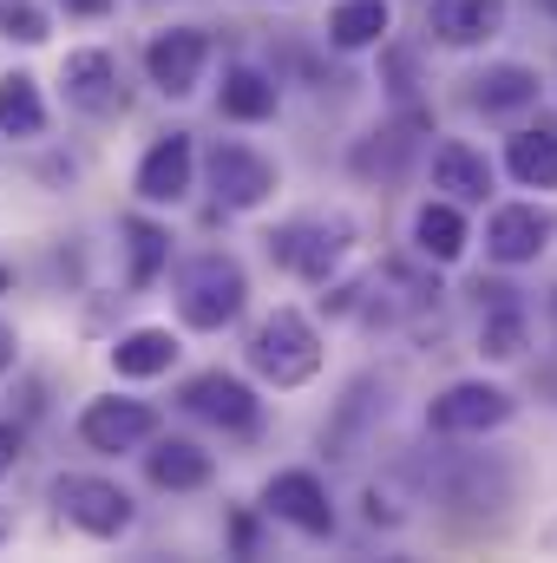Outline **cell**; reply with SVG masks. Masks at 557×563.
I'll return each instance as SVG.
<instances>
[{"mask_svg":"<svg viewBox=\"0 0 557 563\" xmlns=\"http://www.w3.org/2000/svg\"><path fill=\"white\" fill-rule=\"evenodd\" d=\"M250 367L270 380V387H302L321 374V334L308 314L295 308H276L256 334H250Z\"/></svg>","mask_w":557,"mask_h":563,"instance_id":"obj_2","label":"cell"},{"mask_svg":"<svg viewBox=\"0 0 557 563\" xmlns=\"http://www.w3.org/2000/svg\"><path fill=\"white\" fill-rule=\"evenodd\" d=\"M0 132L7 139H40L46 132V99L33 73H7L0 79Z\"/></svg>","mask_w":557,"mask_h":563,"instance_id":"obj_23","label":"cell"},{"mask_svg":"<svg viewBox=\"0 0 557 563\" xmlns=\"http://www.w3.org/2000/svg\"><path fill=\"white\" fill-rule=\"evenodd\" d=\"M237 551H243V558L256 551V525H250V518H237Z\"/></svg>","mask_w":557,"mask_h":563,"instance_id":"obj_30","label":"cell"},{"mask_svg":"<svg viewBox=\"0 0 557 563\" xmlns=\"http://www.w3.org/2000/svg\"><path fill=\"white\" fill-rule=\"evenodd\" d=\"M79 439L92 445V452H139L157 439V413L144 407V400H92L86 413H79Z\"/></svg>","mask_w":557,"mask_h":563,"instance_id":"obj_12","label":"cell"},{"mask_svg":"<svg viewBox=\"0 0 557 563\" xmlns=\"http://www.w3.org/2000/svg\"><path fill=\"white\" fill-rule=\"evenodd\" d=\"M525 341H532V328H525V308H512V301H499V308L479 321V354H485V361H518Z\"/></svg>","mask_w":557,"mask_h":563,"instance_id":"obj_25","label":"cell"},{"mask_svg":"<svg viewBox=\"0 0 557 563\" xmlns=\"http://www.w3.org/2000/svg\"><path fill=\"white\" fill-rule=\"evenodd\" d=\"M171 361H177V334L171 328H132L112 347V374L119 380H157V374H171Z\"/></svg>","mask_w":557,"mask_h":563,"instance_id":"obj_19","label":"cell"},{"mask_svg":"<svg viewBox=\"0 0 557 563\" xmlns=\"http://www.w3.org/2000/svg\"><path fill=\"white\" fill-rule=\"evenodd\" d=\"M505 170H512L525 190H557V125L512 132V144H505Z\"/></svg>","mask_w":557,"mask_h":563,"instance_id":"obj_21","label":"cell"},{"mask_svg":"<svg viewBox=\"0 0 557 563\" xmlns=\"http://www.w3.org/2000/svg\"><path fill=\"white\" fill-rule=\"evenodd\" d=\"M387 26H394V7H387V0H341V7L328 13V40H335L341 53H368V46H381Z\"/></svg>","mask_w":557,"mask_h":563,"instance_id":"obj_22","label":"cell"},{"mask_svg":"<svg viewBox=\"0 0 557 563\" xmlns=\"http://www.w3.org/2000/svg\"><path fill=\"white\" fill-rule=\"evenodd\" d=\"M53 505H59L86 538H125V531H132V498H125L112 478L59 472V478H53Z\"/></svg>","mask_w":557,"mask_h":563,"instance_id":"obj_4","label":"cell"},{"mask_svg":"<svg viewBox=\"0 0 557 563\" xmlns=\"http://www.w3.org/2000/svg\"><path fill=\"white\" fill-rule=\"evenodd\" d=\"M263 511L282 518L288 531H302V538H328L335 531V505H328V485L315 472H276L270 492H263Z\"/></svg>","mask_w":557,"mask_h":563,"instance_id":"obj_11","label":"cell"},{"mask_svg":"<svg viewBox=\"0 0 557 563\" xmlns=\"http://www.w3.org/2000/svg\"><path fill=\"white\" fill-rule=\"evenodd\" d=\"M59 86H66V106L86 112V119H119L125 112V79H119V59L86 46V53H66L59 66Z\"/></svg>","mask_w":557,"mask_h":563,"instance_id":"obj_8","label":"cell"},{"mask_svg":"<svg viewBox=\"0 0 557 563\" xmlns=\"http://www.w3.org/2000/svg\"><path fill=\"white\" fill-rule=\"evenodd\" d=\"M512 394L505 387H492V380H459V387H446L433 407H426V426L433 432H452V439H479V432H499V426L512 420Z\"/></svg>","mask_w":557,"mask_h":563,"instance_id":"obj_6","label":"cell"},{"mask_svg":"<svg viewBox=\"0 0 557 563\" xmlns=\"http://www.w3.org/2000/svg\"><path fill=\"white\" fill-rule=\"evenodd\" d=\"M190 177H197V144H190V132H171V139H157L144 151L132 184H139L144 203H184L190 197Z\"/></svg>","mask_w":557,"mask_h":563,"instance_id":"obj_13","label":"cell"},{"mask_svg":"<svg viewBox=\"0 0 557 563\" xmlns=\"http://www.w3.org/2000/svg\"><path fill=\"white\" fill-rule=\"evenodd\" d=\"M551 236H557L551 210H538V203H499L492 223H485V256L505 263V269H518V263H538L551 250Z\"/></svg>","mask_w":557,"mask_h":563,"instance_id":"obj_9","label":"cell"},{"mask_svg":"<svg viewBox=\"0 0 557 563\" xmlns=\"http://www.w3.org/2000/svg\"><path fill=\"white\" fill-rule=\"evenodd\" d=\"M204 170H210V190L223 210H263L276 197V164L250 144H217L204 157Z\"/></svg>","mask_w":557,"mask_h":563,"instance_id":"obj_7","label":"cell"},{"mask_svg":"<svg viewBox=\"0 0 557 563\" xmlns=\"http://www.w3.org/2000/svg\"><path fill=\"white\" fill-rule=\"evenodd\" d=\"M66 13H79V20H106L112 13V0H59Z\"/></svg>","mask_w":557,"mask_h":563,"instance_id":"obj_29","label":"cell"},{"mask_svg":"<svg viewBox=\"0 0 557 563\" xmlns=\"http://www.w3.org/2000/svg\"><path fill=\"white\" fill-rule=\"evenodd\" d=\"M144 478H151L157 492H204V485L217 478V465H210V452L190 445V439H157V445L144 452Z\"/></svg>","mask_w":557,"mask_h":563,"instance_id":"obj_15","label":"cell"},{"mask_svg":"<svg viewBox=\"0 0 557 563\" xmlns=\"http://www.w3.org/2000/svg\"><path fill=\"white\" fill-rule=\"evenodd\" d=\"M433 190H446L452 203H485V197H492V164H485V151L446 139L433 151Z\"/></svg>","mask_w":557,"mask_h":563,"instance_id":"obj_16","label":"cell"},{"mask_svg":"<svg viewBox=\"0 0 557 563\" xmlns=\"http://www.w3.org/2000/svg\"><path fill=\"white\" fill-rule=\"evenodd\" d=\"M7 367H13V328L0 321V374H7Z\"/></svg>","mask_w":557,"mask_h":563,"instance_id":"obj_31","label":"cell"},{"mask_svg":"<svg viewBox=\"0 0 557 563\" xmlns=\"http://www.w3.org/2000/svg\"><path fill=\"white\" fill-rule=\"evenodd\" d=\"M472 112H485V119H499V112H525L532 99H538V73L532 66H518V59H505V66H485L479 79H472Z\"/></svg>","mask_w":557,"mask_h":563,"instance_id":"obj_17","label":"cell"},{"mask_svg":"<svg viewBox=\"0 0 557 563\" xmlns=\"http://www.w3.org/2000/svg\"><path fill=\"white\" fill-rule=\"evenodd\" d=\"M7 531H13V525H7V511H0V538H7Z\"/></svg>","mask_w":557,"mask_h":563,"instance_id":"obj_33","label":"cell"},{"mask_svg":"<svg viewBox=\"0 0 557 563\" xmlns=\"http://www.w3.org/2000/svg\"><path fill=\"white\" fill-rule=\"evenodd\" d=\"M125 256H132V288H151L171 263V230H157L151 217H125Z\"/></svg>","mask_w":557,"mask_h":563,"instance_id":"obj_24","label":"cell"},{"mask_svg":"<svg viewBox=\"0 0 557 563\" xmlns=\"http://www.w3.org/2000/svg\"><path fill=\"white\" fill-rule=\"evenodd\" d=\"M177 407L197 413V420H210V426H223V432H256L263 426V400L237 374H197V380H184Z\"/></svg>","mask_w":557,"mask_h":563,"instance_id":"obj_10","label":"cell"},{"mask_svg":"<svg viewBox=\"0 0 557 563\" xmlns=\"http://www.w3.org/2000/svg\"><path fill=\"white\" fill-rule=\"evenodd\" d=\"M243 301H250V276H243V263L223 256V250H204V256H190V263L177 269V314H184V328H197V334L230 328V321L243 314Z\"/></svg>","mask_w":557,"mask_h":563,"instance_id":"obj_1","label":"cell"},{"mask_svg":"<svg viewBox=\"0 0 557 563\" xmlns=\"http://www.w3.org/2000/svg\"><path fill=\"white\" fill-rule=\"evenodd\" d=\"M0 33L20 40V46H40L46 40V13L33 0H0Z\"/></svg>","mask_w":557,"mask_h":563,"instance_id":"obj_27","label":"cell"},{"mask_svg":"<svg viewBox=\"0 0 557 563\" xmlns=\"http://www.w3.org/2000/svg\"><path fill=\"white\" fill-rule=\"evenodd\" d=\"M276 106H282V86L270 73H256V66H230L223 73V92H217V112L223 119L263 125V119H276Z\"/></svg>","mask_w":557,"mask_h":563,"instance_id":"obj_18","label":"cell"},{"mask_svg":"<svg viewBox=\"0 0 557 563\" xmlns=\"http://www.w3.org/2000/svg\"><path fill=\"white\" fill-rule=\"evenodd\" d=\"M354 250V217H295L288 230H276L270 236V256H276L282 269H295L302 282H328L335 269H341V256Z\"/></svg>","mask_w":557,"mask_h":563,"instance_id":"obj_3","label":"cell"},{"mask_svg":"<svg viewBox=\"0 0 557 563\" xmlns=\"http://www.w3.org/2000/svg\"><path fill=\"white\" fill-rule=\"evenodd\" d=\"M204 66H210L204 26H164V33H151V46H144V73H151V86H157L164 99H190V92L204 86Z\"/></svg>","mask_w":557,"mask_h":563,"instance_id":"obj_5","label":"cell"},{"mask_svg":"<svg viewBox=\"0 0 557 563\" xmlns=\"http://www.w3.org/2000/svg\"><path fill=\"white\" fill-rule=\"evenodd\" d=\"M414 250L426 256V263H459V256H466V217H459L452 197L419 203L414 210Z\"/></svg>","mask_w":557,"mask_h":563,"instance_id":"obj_20","label":"cell"},{"mask_svg":"<svg viewBox=\"0 0 557 563\" xmlns=\"http://www.w3.org/2000/svg\"><path fill=\"white\" fill-rule=\"evenodd\" d=\"M426 26H433L439 46H479L505 26V0H433Z\"/></svg>","mask_w":557,"mask_h":563,"instance_id":"obj_14","label":"cell"},{"mask_svg":"<svg viewBox=\"0 0 557 563\" xmlns=\"http://www.w3.org/2000/svg\"><path fill=\"white\" fill-rule=\"evenodd\" d=\"M407 144H414L407 132L387 125V132H374V139L354 144V170H361V177H394V170L407 164Z\"/></svg>","mask_w":557,"mask_h":563,"instance_id":"obj_26","label":"cell"},{"mask_svg":"<svg viewBox=\"0 0 557 563\" xmlns=\"http://www.w3.org/2000/svg\"><path fill=\"white\" fill-rule=\"evenodd\" d=\"M13 465H20V426H7V420H0V478H7Z\"/></svg>","mask_w":557,"mask_h":563,"instance_id":"obj_28","label":"cell"},{"mask_svg":"<svg viewBox=\"0 0 557 563\" xmlns=\"http://www.w3.org/2000/svg\"><path fill=\"white\" fill-rule=\"evenodd\" d=\"M538 7H545V13H551V20H557V0H538Z\"/></svg>","mask_w":557,"mask_h":563,"instance_id":"obj_32","label":"cell"}]
</instances>
